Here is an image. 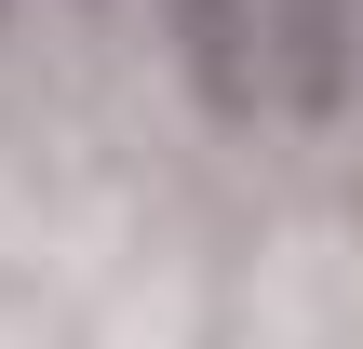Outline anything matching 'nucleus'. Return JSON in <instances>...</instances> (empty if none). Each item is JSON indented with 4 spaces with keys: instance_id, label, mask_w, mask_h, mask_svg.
<instances>
[{
    "instance_id": "7ed1b4c3",
    "label": "nucleus",
    "mask_w": 363,
    "mask_h": 349,
    "mask_svg": "<svg viewBox=\"0 0 363 349\" xmlns=\"http://www.w3.org/2000/svg\"><path fill=\"white\" fill-rule=\"evenodd\" d=\"M67 13H108V0H67Z\"/></svg>"
},
{
    "instance_id": "f257e3e1",
    "label": "nucleus",
    "mask_w": 363,
    "mask_h": 349,
    "mask_svg": "<svg viewBox=\"0 0 363 349\" xmlns=\"http://www.w3.org/2000/svg\"><path fill=\"white\" fill-rule=\"evenodd\" d=\"M256 54L283 121H337L363 94V0H256Z\"/></svg>"
},
{
    "instance_id": "20e7f679",
    "label": "nucleus",
    "mask_w": 363,
    "mask_h": 349,
    "mask_svg": "<svg viewBox=\"0 0 363 349\" xmlns=\"http://www.w3.org/2000/svg\"><path fill=\"white\" fill-rule=\"evenodd\" d=\"M0 27H13V0H0Z\"/></svg>"
},
{
    "instance_id": "f03ea898",
    "label": "nucleus",
    "mask_w": 363,
    "mask_h": 349,
    "mask_svg": "<svg viewBox=\"0 0 363 349\" xmlns=\"http://www.w3.org/2000/svg\"><path fill=\"white\" fill-rule=\"evenodd\" d=\"M162 54L189 81V108L216 135H256L269 108V54H256V0H162Z\"/></svg>"
}]
</instances>
